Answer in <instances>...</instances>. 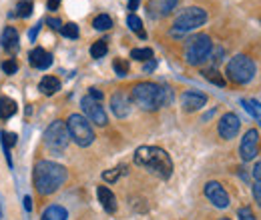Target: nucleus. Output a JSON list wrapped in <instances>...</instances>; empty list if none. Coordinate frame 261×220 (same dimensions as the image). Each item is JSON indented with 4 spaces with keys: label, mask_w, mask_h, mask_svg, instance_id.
<instances>
[{
    "label": "nucleus",
    "mask_w": 261,
    "mask_h": 220,
    "mask_svg": "<svg viewBox=\"0 0 261 220\" xmlns=\"http://www.w3.org/2000/svg\"><path fill=\"white\" fill-rule=\"evenodd\" d=\"M68 178V172L63 164L53 160H38L33 170V184L38 196H50L61 188Z\"/></svg>",
    "instance_id": "nucleus-1"
},
{
    "label": "nucleus",
    "mask_w": 261,
    "mask_h": 220,
    "mask_svg": "<svg viewBox=\"0 0 261 220\" xmlns=\"http://www.w3.org/2000/svg\"><path fill=\"white\" fill-rule=\"evenodd\" d=\"M130 100L147 112H155L159 108H163L167 104H171L173 96H171V88L163 86V84H155V82H137L130 90Z\"/></svg>",
    "instance_id": "nucleus-2"
},
{
    "label": "nucleus",
    "mask_w": 261,
    "mask_h": 220,
    "mask_svg": "<svg viewBox=\"0 0 261 220\" xmlns=\"http://www.w3.org/2000/svg\"><path fill=\"white\" fill-rule=\"evenodd\" d=\"M135 164L147 168L149 172H153L159 178H171L173 174V160L159 146H141L135 150Z\"/></svg>",
    "instance_id": "nucleus-3"
},
{
    "label": "nucleus",
    "mask_w": 261,
    "mask_h": 220,
    "mask_svg": "<svg viewBox=\"0 0 261 220\" xmlns=\"http://www.w3.org/2000/svg\"><path fill=\"white\" fill-rule=\"evenodd\" d=\"M207 10L201 8V6H189V8H183L175 20H173V28L171 34L173 36H185L187 32L197 30L199 26H203L207 22Z\"/></svg>",
    "instance_id": "nucleus-4"
},
{
    "label": "nucleus",
    "mask_w": 261,
    "mask_h": 220,
    "mask_svg": "<svg viewBox=\"0 0 261 220\" xmlns=\"http://www.w3.org/2000/svg\"><path fill=\"white\" fill-rule=\"evenodd\" d=\"M213 42L207 34H195L185 42V60L191 66H199L211 58Z\"/></svg>",
    "instance_id": "nucleus-5"
},
{
    "label": "nucleus",
    "mask_w": 261,
    "mask_h": 220,
    "mask_svg": "<svg viewBox=\"0 0 261 220\" xmlns=\"http://www.w3.org/2000/svg\"><path fill=\"white\" fill-rule=\"evenodd\" d=\"M66 128H68V134H70V140L81 146V148H87L95 142V130L93 124L87 120V116L83 114H70L68 120H66Z\"/></svg>",
    "instance_id": "nucleus-6"
},
{
    "label": "nucleus",
    "mask_w": 261,
    "mask_h": 220,
    "mask_svg": "<svg viewBox=\"0 0 261 220\" xmlns=\"http://www.w3.org/2000/svg\"><path fill=\"white\" fill-rule=\"evenodd\" d=\"M255 72H257L255 62L249 56H245V54L233 56L227 62V68H225L227 78L231 82H235V84H247V82H251L253 76H255Z\"/></svg>",
    "instance_id": "nucleus-7"
},
{
    "label": "nucleus",
    "mask_w": 261,
    "mask_h": 220,
    "mask_svg": "<svg viewBox=\"0 0 261 220\" xmlns=\"http://www.w3.org/2000/svg\"><path fill=\"white\" fill-rule=\"evenodd\" d=\"M42 142H44V146H46L50 152H55V154L65 152L66 146H68V142H70V134H68L66 122H63V120H55V122H50L48 128L44 130Z\"/></svg>",
    "instance_id": "nucleus-8"
},
{
    "label": "nucleus",
    "mask_w": 261,
    "mask_h": 220,
    "mask_svg": "<svg viewBox=\"0 0 261 220\" xmlns=\"http://www.w3.org/2000/svg\"><path fill=\"white\" fill-rule=\"evenodd\" d=\"M81 106H83V112L87 114V120L89 122H95L97 126H107L109 118H107V112H105V108H102L100 102L93 100L91 96H83Z\"/></svg>",
    "instance_id": "nucleus-9"
},
{
    "label": "nucleus",
    "mask_w": 261,
    "mask_h": 220,
    "mask_svg": "<svg viewBox=\"0 0 261 220\" xmlns=\"http://www.w3.org/2000/svg\"><path fill=\"white\" fill-rule=\"evenodd\" d=\"M257 148H259V132L255 128H249L243 138H241V144H239V154L243 162H249L253 160L257 154Z\"/></svg>",
    "instance_id": "nucleus-10"
},
{
    "label": "nucleus",
    "mask_w": 261,
    "mask_h": 220,
    "mask_svg": "<svg viewBox=\"0 0 261 220\" xmlns=\"http://www.w3.org/2000/svg\"><path fill=\"white\" fill-rule=\"evenodd\" d=\"M203 192H205L207 200H209L213 206H217V208H227L229 202H231L227 190L223 188L219 182H215V180L207 182V184H205V188H203Z\"/></svg>",
    "instance_id": "nucleus-11"
},
{
    "label": "nucleus",
    "mask_w": 261,
    "mask_h": 220,
    "mask_svg": "<svg viewBox=\"0 0 261 220\" xmlns=\"http://www.w3.org/2000/svg\"><path fill=\"white\" fill-rule=\"evenodd\" d=\"M239 128H241L239 116L233 114V112H227V114L221 116V120L217 124V132H219V136L223 140H231V138H235L239 134Z\"/></svg>",
    "instance_id": "nucleus-12"
},
{
    "label": "nucleus",
    "mask_w": 261,
    "mask_h": 220,
    "mask_svg": "<svg viewBox=\"0 0 261 220\" xmlns=\"http://www.w3.org/2000/svg\"><path fill=\"white\" fill-rule=\"evenodd\" d=\"M130 106H133V100L125 90H117L111 96V110L117 118H127L130 114Z\"/></svg>",
    "instance_id": "nucleus-13"
},
{
    "label": "nucleus",
    "mask_w": 261,
    "mask_h": 220,
    "mask_svg": "<svg viewBox=\"0 0 261 220\" xmlns=\"http://www.w3.org/2000/svg\"><path fill=\"white\" fill-rule=\"evenodd\" d=\"M179 0H149L147 2V14L151 18H165L177 8Z\"/></svg>",
    "instance_id": "nucleus-14"
},
{
    "label": "nucleus",
    "mask_w": 261,
    "mask_h": 220,
    "mask_svg": "<svg viewBox=\"0 0 261 220\" xmlns=\"http://www.w3.org/2000/svg\"><path fill=\"white\" fill-rule=\"evenodd\" d=\"M207 104V95L197 92V90H185L181 95V106L185 112H195Z\"/></svg>",
    "instance_id": "nucleus-15"
},
{
    "label": "nucleus",
    "mask_w": 261,
    "mask_h": 220,
    "mask_svg": "<svg viewBox=\"0 0 261 220\" xmlns=\"http://www.w3.org/2000/svg\"><path fill=\"white\" fill-rule=\"evenodd\" d=\"M0 44H2V48H4L10 56H14V54L18 52V48H20V36H18V30H16L14 26H6V28L2 30Z\"/></svg>",
    "instance_id": "nucleus-16"
},
{
    "label": "nucleus",
    "mask_w": 261,
    "mask_h": 220,
    "mask_svg": "<svg viewBox=\"0 0 261 220\" xmlns=\"http://www.w3.org/2000/svg\"><path fill=\"white\" fill-rule=\"evenodd\" d=\"M29 62H31V66L36 68V70H46V68H50V64H53V54L46 52L44 48L36 46V48H33V50L29 52Z\"/></svg>",
    "instance_id": "nucleus-17"
},
{
    "label": "nucleus",
    "mask_w": 261,
    "mask_h": 220,
    "mask_svg": "<svg viewBox=\"0 0 261 220\" xmlns=\"http://www.w3.org/2000/svg\"><path fill=\"white\" fill-rule=\"evenodd\" d=\"M97 196L100 206L105 208V212H109V214H115L117 212V196L113 194V190L107 188V186H98Z\"/></svg>",
    "instance_id": "nucleus-18"
},
{
    "label": "nucleus",
    "mask_w": 261,
    "mask_h": 220,
    "mask_svg": "<svg viewBox=\"0 0 261 220\" xmlns=\"http://www.w3.org/2000/svg\"><path fill=\"white\" fill-rule=\"evenodd\" d=\"M38 90L42 92L44 96H53L57 95L59 90H61V80L57 78V76H44L42 80H40V84H38Z\"/></svg>",
    "instance_id": "nucleus-19"
},
{
    "label": "nucleus",
    "mask_w": 261,
    "mask_h": 220,
    "mask_svg": "<svg viewBox=\"0 0 261 220\" xmlns=\"http://www.w3.org/2000/svg\"><path fill=\"white\" fill-rule=\"evenodd\" d=\"M66 218H68V212H66L65 206H61V204L46 206L44 212H42V216H40V220H66Z\"/></svg>",
    "instance_id": "nucleus-20"
},
{
    "label": "nucleus",
    "mask_w": 261,
    "mask_h": 220,
    "mask_svg": "<svg viewBox=\"0 0 261 220\" xmlns=\"http://www.w3.org/2000/svg\"><path fill=\"white\" fill-rule=\"evenodd\" d=\"M16 110H18V106H16V102H14L12 98L0 96V118H2V120H8L10 116H14Z\"/></svg>",
    "instance_id": "nucleus-21"
},
{
    "label": "nucleus",
    "mask_w": 261,
    "mask_h": 220,
    "mask_svg": "<svg viewBox=\"0 0 261 220\" xmlns=\"http://www.w3.org/2000/svg\"><path fill=\"white\" fill-rule=\"evenodd\" d=\"M201 74H203V78H205V80L213 82V84H215V86H219V88H223V86L227 84V82H225V78H223V74H221L217 68H205Z\"/></svg>",
    "instance_id": "nucleus-22"
},
{
    "label": "nucleus",
    "mask_w": 261,
    "mask_h": 220,
    "mask_svg": "<svg viewBox=\"0 0 261 220\" xmlns=\"http://www.w3.org/2000/svg\"><path fill=\"white\" fill-rule=\"evenodd\" d=\"M127 24H129V28L135 32L139 38H147V32L143 28V20H141L137 14H129V16H127Z\"/></svg>",
    "instance_id": "nucleus-23"
},
{
    "label": "nucleus",
    "mask_w": 261,
    "mask_h": 220,
    "mask_svg": "<svg viewBox=\"0 0 261 220\" xmlns=\"http://www.w3.org/2000/svg\"><path fill=\"white\" fill-rule=\"evenodd\" d=\"M241 104H243V108H245V110L259 122L261 120V104L259 102H257V100H247V98H245V100H241Z\"/></svg>",
    "instance_id": "nucleus-24"
},
{
    "label": "nucleus",
    "mask_w": 261,
    "mask_h": 220,
    "mask_svg": "<svg viewBox=\"0 0 261 220\" xmlns=\"http://www.w3.org/2000/svg\"><path fill=\"white\" fill-rule=\"evenodd\" d=\"M93 26L97 30H111L113 28V18L109 14H98V16H95V20H93Z\"/></svg>",
    "instance_id": "nucleus-25"
},
{
    "label": "nucleus",
    "mask_w": 261,
    "mask_h": 220,
    "mask_svg": "<svg viewBox=\"0 0 261 220\" xmlns=\"http://www.w3.org/2000/svg\"><path fill=\"white\" fill-rule=\"evenodd\" d=\"M33 8H34V4H33V0H20L18 2V6H16V16H20V18H29L31 14H33Z\"/></svg>",
    "instance_id": "nucleus-26"
},
{
    "label": "nucleus",
    "mask_w": 261,
    "mask_h": 220,
    "mask_svg": "<svg viewBox=\"0 0 261 220\" xmlns=\"http://www.w3.org/2000/svg\"><path fill=\"white\" fill-rule=\"evenodd\" d=\"M130 58H135L139 62H147L153 58V50L151 48H135V50H130Z\"/></svg>",
    "instance_id": "nucleus-27"
},
{
    "label": "nucleus",
    "mask_w": 261,
    "mask_h": 220,
    "mask_svg": "<svg viewBox=\"0 0 261 220\" xmlns=\"http://www.w3.org/2000/svg\"><path fill=\"white\" fill-rule=\"evenodd\" d=\"M107 50H109L107 40H97V42L91 46V56H93V58H102V56L107 54Z\"/></svg>",
    "instance_id": "nucleus-28"
},
{
    "label": "nucleus",
    "mask_w": 261,
    "mask_h": 220,
    "mask_svg": "<svg viewBox=\"0 0 261 220\" xmlns=\"http://www.w3.org/2000/svg\"><path fill=\"white\" fill-rule=\"evenodd\" d=\"M61 34L65 38H79V26L74 22H66V24H63V28H61Z\"/></svg>",
    "instance_id": "nucleus-29"
},
{
    "label": "nucleus",
    "mask_w": 261,
    "mask_h": 220,
    "mask_svg": "<svg viewBox=\"0 0 261 220\" xmlns=\"http://www.w3.org/2000/svg\"><path fill=\"white\" fill-rule=\"evenodd\" d=\"M113 68H115V72H117L119 76H127V74H129V62L123 60V58H115V60H113Z\"/></svg>",
    "instance_id": "nucleus-30"
},
{
    "label": "nucleus",
    "mask_w": 261,
    "mask_h": 220,
    "mask_svg": "<svg viewBox=\"0 0 261 220\" xmlns=\"http://www.w3.org/2000/svg\"><path fill=\"white\" fill-rule=\"evenodd\" d=\"M2 70H4V74L12 76V74H16V72H18V62H16L14 58H8V60H4V62H2Z\"/></svg>",
    "instance_id": "nucleus-31"
},
{
    "label": "nucleus",
    "mask_w": 261,
    "mask_h": 220,
    "mask_svg": "<svg viewBox=\"0 0 261 220\" xmlns=\"http://www.w3.org/2000/svg\"><path fill=\"white\" fill-rule=\"evenodd\" d=\"M121 172H123L121 166H119V168H113V170H105V172H102V180H107V182H115V180L121 176Z\"/></svg>",
    "instance_id": "nucleus-32"
},
{
    "label": "nucleus",
    "mask_w": 261,
    "mask_h": 220,
    "mask_svg": "<svg viewBox=\"0 0 261 220\" xmlns=\"http://www.w3.org/2000/svg\"><path fill=\"white\" fill-rule=\"evenodd\" d=\"M237 216H239V220H257L253 216V212H251L249 206H241V208L237 210Z\"/></svg>",
    "instance_id": "nucleus-33"
},
{
    "label": "nucleus",
    "mask_w": 261,
    "mask_h": 220,
    "mask_svg": "<svg viewBox=\"0 0 261 220\" xmlns=\"http://www.w3.org/2000/svg\"><path fill=\"white\" fill-rule=\"evenodd\" d=\"M251 192H253V198H255V202L261 206V182H255L253 184V188H251Z\"/></svg>",
    "instance_id": "nucleus-34"
},
{
    "label": "nucleus",
    "mask_w": 261,
    "mask_h": 220,
    "mask_svg": "<svg viewBox=\"0 0 261 220\" xmlns=\"http://www.w3.org/2000/svg\"><path fill=\"white\" fill-rule=\"evenodd\" d=\"M89 96H91L93 100H97V102H100V100L105 98V96H102V92H100L98 88H91V90H89Z\"/></svg>",
    "instance_id": "nucleus-35"
},
{
    "label": "nucleus",
    "mask_w": 261,
    "mask_h": 220,
    "mask_svg": "<svg viewBox=\"0 0 261 220\" xmlns=\"http://www.w3.org/2000/svg\"><path fill=\"white\" fill-rule=\"evenodd\" d=\"M46 22H48V24H50V28H55V30H61V28H63V22H61L59 18H48Z\"/></svg>",
    "instance_id": "nucleus-36"
},
{
    "label": "nucleus",
    "mask_w": 261,
    "mask_h": 220,
    "mask_svg": "<svg viewBox=\"0 0 261 220\" xmlns=\"http://www.w3.org/2000/svg\"><path fill=\"white\" fill-rule=\"evenodd\" d=\"M253 178L257 180V182H261V162H255V166H253Z\"/></svg>",
    "instance_id": "nucleus-37"
},
{
    "label": "nucleus",
    "mask_w": 261,
    "mask_h": 220,
    "mask_svg": "<svg viewBox=\"0 0 261 220\" xmlns=\"http://www.w3.org/2000/svg\"><path fill=\"white\" fill-rule=\"evenodd\" d=\"M155 66H157V60H155V58H151V60H147V62H145V68H143V70H145V72H151V70H155Z\"/></svg>",
    "instance_id": "nucleus-38"
},
{
    "label": "nucleus",
    "mask_w": 261,
    "mask_h": 220,
    "mask_svg": "<svg viewBox=\"0 0 261 220\" xmlns=\"http://www.w3.org/2000/svg\"><path fill=\"white\" fill-rule=\"evenodd\" d=\"M61 2H63V0H48V4H46V6H48V10H53V12H55V10H59Z\"/></svg>",
    "instance_id": "nucleus-39"
},
{
    "label": "nucleus",
    "mask_w": 261,
    "mask_h": 220,
    "mask_svg": "<svg viewBox=\"0 0 261 220\" xmlns=\"http://www.w3.org/2000/svg\"><path fill=\"white\" fill-rule=\"evenodd\" d=\"M22 202H24V208H27V210H33V200H31V196H24Z\"/></svg>",
    "instance_id": "nucleus-40"
},
{
    "label": "nucleus",
    "mask_w": 261,
    "mask_h": 220,
    "mask_svg": "<svg viewBox=\"0 0 261 220\" xmlns=\"http://www.w3.org/2000/svg\"><path fill=\"white\" fill-rule=\"evenodd\" d=\"M139 4H141V0H129V10L133 12V10H137L139 8Z\"/></svg>",
    "instance_id": "nucleus-41"
},
{
    "label": "nucleus",
    "mask_w": 261,
    "mask_h": 220,
    "mask_svg": "<svg viewBox=\"0 0 261 220\" xmlns=\"http://www.w3.org/2000/svg\"><path fill=\"white\" fill-rule=\"evenodd\" d=\"M40 24H42V22H38V24H34V28H33V30H31V40H34V38H36V32L40 30Z\"/></svg>",
    "instance_id": "nucleus-42"
},
{
    "label": "nucleus",
    "mask_w": 261,
    "mask_h": 220,
    "mask_svg": "<svg viewBox=\"0 0 261 220\" xmlns=\"http://www.w3.org/2000/svg\"><path fill=\"white\" fill-rule=\"evenodd\" d=\"M219 220H231V218H219Z\"/></svg>",
    "instance_id": "nucleus-43"
},
{
    "label": "nucleus",
    "mask_w": 261,
    "mask_h": 220,
    "mask_svg": "<svg viewBox=\"0 0 261 220\" xmlns=\"http://www.w3.org/2000/svg\"><path fill=\"white\" fill-rule=\"evenodd\" d=\"M259 126H261V120H259Z\"/></svg>",
    "instance_id": "nucleus-44"
}]
</instances>
